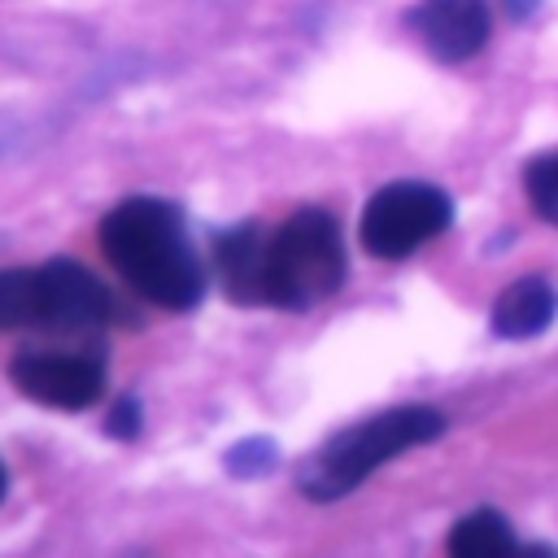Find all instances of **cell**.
<instances>
[{"label":"cell","mask_w":558,"mask_h":558,"mask_svg":"<svg viewBox=\"0 0 558 558\" xmlns=\"http://www.w3.org/2000/svg\"><path fill=\"white\" fill-rule=\"evenodd\" d=\"M501 4H506V13H510V17H527L541 0H501Z\"/></svg>","instance_id":"obj_14"},{"label":"cell","mask_w":558,"mask_h":558,"mask_svg":"<svg viewBox=\"0 0 558 558\" xmlns=\"http://www.w3.org/2000/svg\"><path fill=\"white\" fill-rule=\"evenodd\" d=\"M9 379L22 397L52 410H87L105 392V362L92 353H17L9 362Z\"/></svg>","instance_id":"obj_5"},{"label":"cell","mask_w":558,"mask_h":558,"mask_svg":"<svg viewBox=\"0 0 558 558\" xmlns=\"http://www.w3.org/2000/svg\"><path fill=\"white\" fill-rule=\"evenodd\" d=\"M410 26L436 61H471L488 44V4L484 0H418Z\"/></svg>","instance_id":"obj_6"},{"label":"cell","mask_w":558,"mask_h":558,"mask_svg":"<svg viewBox=\"0 0 558 558\" xmlns=\"http://www.w3.org/2000/svg\"><path fill=\"white\" fill-rule=\"evenodd\" d=\"M453 222V201L436 187V183H418V179H401L379 187L366 209H362V244L371 257H410L418 244L436 240L445 227Z\"/></svg>","instance_id":"obj_4"},{"label":"cell","mask_w":558,"mask_h":558,"mask_svg":"<svg viewBox=\"0 0 558 558\" xmlns=\"http://www.w3.org/2000/svg\"><path fill=\"white\" fill-rule=\"evenodd\" d=\"M214 270L231 301L310 310L344 283V240L327 209H296L275 231L262 222H240L218 235Z\"/></svg>","instance_id":"obj_1"},{"label":"cell","mask_w":558,"mask_h":558,"mask_svg":"<svg viewBox=\"0 0 558 558\" xmlns=\"http://www.w3.org/2000/svg\"><path fill=\"white\" fill-rule=\"evenodd\" d=\"M279 462V453H275V445L270 440H240L231 453H227V471L231 475H244V480H253V475H266L270 466Z\"/></svg>","instance_id":"obj_12"},{"label":"cell","mask_w":558,"mask_h":558,"mask_svg":"<svg viewBox=\"0 0 558 558\" xmlns=\"http://www.w3.org/2000/svg\"><path fill=\"white\" fill-rule=\"evenodd\" d=\"M4 488H9V475H4V466H0V501H4Z\"/></svg>","instance_id":"obj_15"},{"label":"cell","mask_w":558,"mask_h":558,"mask_svg":"<svg viewBox=\"0 0 558 558\" xmlns=\"http://www.w3.org/2000/svg\"><path fill=\"white\" fill-rule=\"evenodd\" d=\"M558 314V292L541 275L514 279L497 301H493V331L506 340H527L541 336Z\"/></svg>","instance_id":"obj_8"},{"label":"cell","mask_w":558,"mask_h":558,"mask_svg":"<svg viewBox=\"0 0 558 558\" xmlns=\"http://www.w3.org/2000/svg\"><path fill=\"white\" fill-rule=\"evenodd\" d=\"M44 270H48V331H96L109 323L113 301L87 266L70 257H52L44 262Z\"/></svg>","instance_id":"obj_7"},{"label":"cell","mask_w":558,"mask_h":558,"mask_svg":"<svg viewBox=\"0 0 558 558\" xmlns=\"http://www.w3.org/2000/svg\"><path fill=\"white\" fill-rule=\"evenodd\" d=\"M445 432V414L432 405H397L384 414H371L353 427H340L331 440H323L318 453H310L296 471V488L310 501H336L353 493L371 471L392 462L397 453L427 445Z\"/></svg>","instance_id":"obj_3"},{"label":"cell","mask_w":558,"mask_h":558,"mask_svg":"<svg viewBox=\"0 0 558 558\" xmlns=\"http://www.w3.org/2000/svg\"><path fill=\"white\" fill-rule=\"evenodd\" d=\"M44 327L48 331V270L22 266L0 270V331Z\"/></svg>","instance_id":"obj_9"},{"label":"cell","mask_w":558,"mask_h":558,"mask_svg":"<svg viewBox=\"0 0 558 558\" xmlns=\"http://www.w3.org/2000/svg\"><path fill=\"white\" fill-rule=\"evenodd\" d=\"M523 183H527L532 209H536L545 222H554V227H558V153H545V157H536V161L527 166Z\"/></svg>","instance_id":"obj_11"},{"label":"cell","mask_w":558,"mask_h":558,"mask_svg":"<svg viewBox=\"0 0 558 558\" xmlns=\"http://www.w3.org/2000/svg\"><path fill=\"white\" fill-rule=\"evenodd\" d=\"M100 253L153 305L192 310L205 296V262L192 248L183 209L157 196H126L100 218Z\"/></svg>","instance_id":"obj_2"},{"label":"cell","mask_w":558,"mask_h":558,"mask_svg":"<svg viewBox=\"0 0 558 558\" xmlns=\"http://www.w3.org/2000/svg\"><path fill=\"white\" fill-rule=\"evenodd\" d=\"M514 549V532L497 510H471L449 532V554L458 558H497Z\"/></svg>","instance_id":"obj_10"},{"label":"cell","mask_w":558,"mask_h":558,"mask_svg":"<svg viewBox=\"0 0 558 558\" xmlns=\"http://www.w3.org/2000/svg\"><path fill=\"white\" fill-rule=\"evenodd\" d=\"M140 423H144L140 401H135V397H122V401L109 410L105 432H109V436H118V440H131V436H140Z\"/></svg>","instance_id":"obj_13"}]
</instances>
